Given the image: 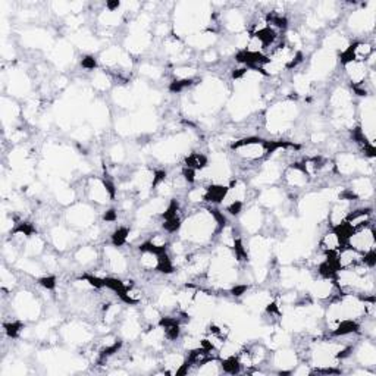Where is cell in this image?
Segmentation results:
<instances>
[{
  "mask_svg": "<svg viewBox=\"0 0 376 376\" xmlns=\"http://www.w3.org/2000/svg\"><path fill=\"white\" fill-rule=\"evenodd\" d=\"M48 247H49L48 237L34 233L25 241L24 247H22V256L40 259L43 254H45Z\"/></svg>",
  "mask_w": 376,
  "mask_h": 376,
  "instance_id": "83f0119b",
  "label": "cell"
},
{
  "mask_svg": "<svg viewBox=\"0 0 376 376\" xmlns=\"http://www.w3.org/2000/svg\"><path fill=\"white\" fill-rule=\"evenodd\" d=\"M184 41L188 49L198 50L201 53L208 49L215 48L216 43L219 41V36L213 30H201L191 36H188L187 38H184Z\"/></svg>",
  "mask_w": 376,
  "mask_h": 376,
  "instance_id": "d4e9b609",
  "label": "cell"
},
{
  "mask_svg": "<svg viewBox=\"0 0 376 376\" xmlns=\"http://www.w3.org/2000/svg\"><path fill=\"white\" fill-rule=\"evenodd\" d=\"M22 117V108L17 103V100L13 97L3 96L2 99V121L3 126L10 125V129L15 128V124Z\"/></svg>",
  "mask_w": 376,
  "mask_h": 376,
  "instance_id": "f546056e",
  "label": "cell"
},
{
  "mask_svg": "<svg viewBox=\"0 0 376 376\" xmlns=\"http://www.w3.org/2000/svg\"><path fill=\"white\" fill-rule=\"evenodd\" d=\"M365 260V254H361L356 252L354 249L349 247V245H344V247L335 253V266L338 269H352L361 263Z\"/></svg>",
  "mask_w": 376,
  "mask_h": 376,
  "instance_id": "f1b7e54d",
  "label": "cell"
},
{
  "mask_svg": "<svg viewBox=\"0 0 376 376\" xmlns=\"http://www.w3.org/2000/svg\"><path fill=\"white\" fill-rule=\"evenodd\" d=\"M71 257L77 266L93 269L102 263V250H99L96 244L82 243L81 245H77Z\"/></svg>",
  "mask_w": 376,
  "mask_h": 376,
  "instance_id": "ac0fdd59",
  "label": "cell"
},
{
  "mask_svg": "<svg viewBox=\"0 0 376 376\" xmlns=\"http://www.w3.org/2000/svg\"><path fill=\"white\" fill-rule=\"evenodd\" d=\"M138 74H140V77H143L144 80L159 82V81H161V80L165 77V69H164L162 65H159L156 61L144 59V61L138 65Z\"/></svg>",
  "mask_w": 376,
  "mask_h": 376,
  "instance_id": "1f68e13d",
  "label": "cell"
},
{
  "mask_svg": "<svg viewBox=\"0 0 376 376\" xmlns=\"http://www.w3.org/2000/svg\"><path fill=\"white\" fill-rule=\"evenodd\" d=\"M376 3H365L361 5L360 9H354L350 12L349 18H347V28L352 34L363 36L373 33L375 22H376Z\"/></svg>",
  "mask_w": 376,
  "mask_h": 376,
  "instance_id": "30bf717a",
  "label": "cell"
},
{
  "mask_svg": "<svg viewBox=\"0 0 376 376\" xmlns=\"http://www.w3.org/2000/svg\"><path fill=\"white\" fill-rule=\"evenodd\" d=\"M338 66V55L326 49H316L310 57L308 75L316 82H322L334 74Z\"/></svg>",
  "mask_w": 376,
  "mask_h": 376,
  "instance_id": "8992f818",
  "label": "cell"
},
{
  "mask_svg": "<svg viewBox=\"0 0 376 376\" xmlns=\"http://www.w3.org/2000/svg\"><path fill=\"white\" fill-rule=\"evenodd\" d=\"M306 294L316 303H329L331 300L338 297L340 290L334 280L314 277V280L308 288Z\"/></svg>",
  "mask_w": 376,
  "mask_h": 376,
  "instance_id": "9a60e30c",
  "label": "cell"
},
{
  "mask_svg": "<svg viewBox=\"0 0 376 376\" xmlns=\"http://www.w3.org/2000/svg\"><path fill=\"white\" fill-rule=\"evenodd\" d=\"M266 216L268 210H265L262 206L257 203H249L243 208L237 218L244 233H247L249 236H256L263 231Z\"/></svg>",
  "mask_w": 376,
  "mask_h": 376,
  "instance_id": "8fae6325",
  "label": "cell"
},
{
  "mask_svg": "<svg viewBox=\"0 0 376 376\" xmlns=\"http://www.w3.org/2000/svg\"><path fill=\"white\" fill-rule=\"evenodd\" d=\"M224 373V366H222V360L218 356L209 357L205 360L203 363L198 365L196 375L198 376H218Z\"/></svg>",
  "mask_w": 376,
  "mask_h": 376,
  "instance_id": "e575fe53",
  "label": "cell"
},
{
  "mask_svg": "<svg viewBox=\"0 0 376 376\" xmlns=\"http://www.w3.org/2000/svg\"><path fill=\"white\" fill-rule=\"evenodd\" d=\"M8 90L10 93V97H27L31 92V80L28 78L27 72L21 69H12V72L8 77Z\"/></svg>",
  "mask_w": 376,
  "mask_h": 376,
  "instance_id": "603a6c76",
  "label": "cell"
},
{
  "mask_svg": "<svg viewBox=\"0 0 376 376\" xmlns=\"http://www.w3.org/2000/svg\"><path fill=\"white\" fill-rule=\"evenodd\" d=\"M97 206H94L90 201H75L71 206L66 208V212L64 213L65 224L75 229L77 233H82V231L89 229L93 226L97 221Z\"/></svg>",
  "mask_w": 376,
  "mask_h": 376,
  "instance_id": "5b68a950",
  "label": "cell"
},
{
  "mask_svg": "<svg viewBox=\"0 0 376 376\" xmlns=\"http://www.w3.org/2000/svg\"><path fill=\"white\" fill-rule=\"evenodd\" d=\"M287 193L278 185H272L262 188V190H257L256 196V203L262 206L265 210H278L285 206L287 201Z\"/></svg>",
  "mask_w": 376,
  "mask_h": 376,
  "instance_id": "44dd1931",
  "label": "cell"
},
{
  "mask_svg": "<svg viewBox=\"0 0 376 376\" xmlns=\"http://www.w3.org/2000/svg\"><path fill=\"white\" fill-rule=\"evenodd\" d=\"M18 285V278L17 273L12 270V266L9 268V265H6L3 262L2 265V290L5 294H12V291L15 290Z\"/></svg>",
  "mask_w": 376,
  "mask_h": 376,
  "instance_id": "d590c367",
  "label": "cell"
},
{
  "mask_svg": "<svg viewBox=\"0 0 376 376\" xmlns=\"http://www.w3.org/2000/svg\"><path fill=\"white\" fill-rule=\"evenodd\" d=\"M10 314L24 324L37 322L43 314L40 296L30 290H21L10 297Z\"/></svg>",
  "mask_w": 376,
  "mask_h": 376,
  "instance_id": "277c9868",
  "label": "cell"
},
{
  "mask_svg": "<svg viewBox=\"0 0 376 376\" xmlns=\"http://www.w3.org/2000/svg\"><path fill=\"white\" fill-rule=\"evenodd\" d=\"M281 181L284 185L291 191H301L306 190V188L312 184L310 177L306 173L305 168L301 166L300 162H294L287 165L282 172V178Z\"/></svg>",
  "mask_w": 376,
  "mask_h": 376,
  "instance_id": "2e32d148",
  "label": "cell"
},
{
  "mask_svg": "<svg viewBox=\"0 0 376 376\" xmlns=\"http://www.w3.org/2000/svg\"><path fill=\"white\" fill-rule=\"evenodd\" d=\"M352 359L356 366L375 369L376 366V345L373 340L361 337L352 350Z\"/></svg>",
  "mask_w": 376,
  "mask_h": 376,
  "instance_id": "d6986e66",
  "label": "cell"
},
{
  "mask_svg": "<svg viewBox=\"0 0 376 376\" xmlns=\"http://www.w3.org/2000/svg\"><path fill=\"white\" fill-rule=\"evenodd\" d=\"M349 193L359 201L373 200L375 197V178L373 177H365V175H356L350 178Z\"/></svg>",
  "mask_w": 376,
  "mask_h": 376,
  "instance_id": "7402d4cb",
  "label": "cell"
},
{
  "mask_svg": "<svg viewBox=\"0 0 376 376\" xmlns=\"http://www.w3.org/2000/svg\"><path fill=\"white\" fill-rule=\"evenodd\" d=\"M75 229L69 228L66 224L52 225L48 233V241L50 247L57 253H66L72 247H75V241L80 238Z\"/></svg>",
  "mask_w": 376,
  "mask_h": 376,
  "instance_id": "7c38bea8",
  "label": "cell"
},
{
  "mask_svg": "<svg viewBox=\"0 0 376 376\" xmlns=\"http://www.w3.org/2000/svg\"><path fill=\"white\" fill-rule=\"evenodd\" d=\"M140 314L143 322L146 324V326H153L159 325L164 319V312L159 309L153 301L146 303V305L140 308Z\"/></svg>",
  "mask_w": 376,
  "mask_h": 376,
  "instance_id": "836d02e7",
  "label": "cell"
},
{
  "mask_svg": "<svg viewBox=\"0 0 376 376\" xmlns=\"http://www.w3.org/2000/svg\"><path fill=\"white\" fill-rule=\"evenodd\" d=\"M57 334H59V338L68 345L84 347L87 344H93L96 331L92 329V326L84 321L72 319L61 325V328L57 329Z\"/></svg>",
  "mask_w": 376,
  "mask_h": 376,
  "instance_id": "52a82bcc",
  "label": "cell"
},
{
  "mask_svg": "<svg viewBox=\"0 0 376 376\" xmlns=\"http://www.w3.org/2000/svg\"><path fill=\"white\" fill-rule=\"evenodd\" d=\"M154 43V37L152 31H143V30H134L129 31L128 36L124 40V49L134 56H140L147 53Z\"/></svg>",
  "mask_w": 376,
  "mask_h": 376,
  "instance_id": "e0dca14e",
  "label": "cell"
},
{
  "mask_svg": "<svg viewBox=\"0 0 376 376\" xmlns=\"http://www.w3.org/2000/svg\"><path fill=\"white\" fill-rule=\"evenodd\" d=\"M345 245L344 238L334 228H328L317 241V250L325 254H335Z\"/></svg>",
  "mask_w": 376,
  "mask_h": 376,
  "instance_id": "4316f807",
  "label": "cell"
},
{
  "mask_svg": "<svg viewBox=\"0 0 376 376\" xmlns=\"http://www.w3.org/2000/svg\"><path fill=\"white\" fill-rule=\"evenodd\" d=\"M102 265L113 277H124L131 268V259L117 244H105L102 249Z\"/></svg>",
  "mask_w": 376,
  "mask_h": 376,
  "instance_id": "9c48e42d",
  "label": "cell"
},
{
  "mask_svg": "<svg viewBox=\"0 0 376 376\" xmlns=\"http://www.w3.org/2000/svg\"><path fill=\"white\" fill-rule=\"evenodd\" d=\"M187 361V354L184 350H164L161 357L162 375H180Z\"/></svg>",
  "mask_w": 376,
  "mask_h": 376,
  "instance_id": "484cf974",
  "label": "cell"
},
{
  "mask_svg": "<svg viewBox=\"0 0 376 376\" xmlns=\"http://www.w3.org/2000/svg\"><path fill=\"white\" fill-rule=\"evenodd\" d=\"M345 245H349V247L354 249L361 254H369L375 252L376 247L375 224H369L352 231V234L345 240Z\"/></svg>",
  "mask_w": 376,
  "mask_h": 376,
  "instance_id": "4fadbf2b",
  "label": "cell"
},
{
  "mask_svg": "<svg viewBox=\"0 0 376 376\" xmlns=\"http://www.w3.org/2000/svg\"><path fill=\"white\" fill-rule=\"evenodd\" d=\"M108 156L110 159V162L113 165H122L126 159H128V152L125 149V146L122 143H115L109 147L108 150Z\"/></svg>",
  "mask_w": 376,
  "mask_h": 376,
  "instance_id": "8d00e7d4",
  "label": "cell"
},
{
  "mask_svg": "<svg viewBox=\"0 0 376 376\" xmlns=\"http://www.w3.org/2000/svg\"><path fill=\"white\" fill-rule=\"evenodd\" d=\"M221 25L231 36L249 31V13L240 8L226 9L222 12Z\"/></svg>",
  "mask_w": 376,
  "mask_h": 376,
  "instance_id": "ffe728a7",
  "label": "cell"
},
{
  "mask_svg": "<svg viewBox=\"0 0 376 376\" xmlns=\"http://www.w3.org/2000/svg\"><path fill=\"white\" fill-rule=\"evenodd\" d=\"M298 361H300V356L297 350L290 345V347H282V349L272 350L268 365H270V368L280 375L282 373L290 375L291 370L298 365Z\"/></svg>",
  "mask_w": 376,
  "mask_h": 376,
  "instance_id": "5bb4252c",
  "label": "cell"
},
{
  "mask_svg": "<svg viewBox=\"0 0 376 376\" xmlns=\"http://www.w3.org/2000/svg\"><path fill=\"white\" fill-rule=\"evenodd\" d=\"M300 105L294 97H284L272 103L265 112V128L272 136H282L290 133L300 117Z\"/></svg>",
  "mask_w": 376,
  "mask_h": 376,
  "instance_id": "7a4b0ae2",
  "label": "cell"
},
{
  "mask_svg": "<svg viewBox=\"0 0 376 376\" xmlns=\"http://www.w3.org/2000/svg\"><path fill=\"white\" fill-rule=\"evenodd\" d=\"M221 61V55L216 48L208 49L205 52L200 53V62H203L205 65H216Z\"/></svg>",
  "mask_w": 376,
  "mask_h": 376,
  "instance_id": "74e56055",
  "label": "cell"
},
{
  "mask_svg": "<svg viewBox=\"0 0 376 376\" xmlns=\"http://www.w3.org/2000/svg\"><path fill=\"white\" fill-rule=\"evenodd\" d=\"M90 82H92V87H93L94 92L105 93V92H109L112 89V85L115 81L108 71L94 69L93 74H92V78H90Z\"/></svg>",
  "mask_w": 376,
  "mask_h": 376,
  "instance_id": "d6a6232c",
  "label": "cell"
},
{
  "mask_svg": "<svg viewBox=\"0 0 376 376\" xmlns=\"http://www.w3.org/2000/svg\"><path fill=\"white\" fill-rule=\"evenodd\" d=\"M225 224V218L219 212L205 206L193 208L178 229L180 238L190 245L191 250L209 249Z\"/></svg>",
  "mask_w": 376,
  "mask_h": 376,
  "instance_id": "6da1fadb",
  "label": "cell"
},
{
  "mask_svg": "<svg viewBox=\"0 0 376 376\" xmlns=\"http://www.w3.org/2000/svg\"><path fill=\"white\" fill-rule=\"evenodd\" d=\"M82 191L87 201H90L94 206H108L115 197L113 185L109 184L105 178L100 177H87L82 182Z\"/></svg>",
  "mask_w": 376,
  "mask_h": 376,
  "instance_id": "ba28073f",
  "label": "cell"
},
{
  "mask_svg": "<svg viewBox=\"0 0 376 376\" xmlns=\"http://www.w3.org/2000/svg\"><path fill=\"white\" fill-rule=\"evenodd\" d=\"M74 45L69 41H59L57 46L52 49V61L61 68H66L71 65L72 59H74Z\"/></svg>",
  "mask_w": 376,
  "mask_h": 376,
  "instance_id": "4dcf8cb0",
  "label": "cell"
},
{
  "mask_svg": "<svg viewBox=\"0 0 376 376\" xmlns=\"http://www.w3.org/2000/svg\"><path fill=\"white\" fill-rule=\"evenodd\" d=\"M278 146V143L268 141L257 137H243L237 138L229 146L231 153L243 165H257L270 156L273 149Z\"/></svg>",
  "mask_w": 376,
  "mask_h": 376,
  "instance_id": "3957f363",
  "label": "cell"
},
{
  "mask_svg": "<svg viewBox=\"0 0 376 376\" xmlns=\"http://www.w3.org/2000/svg\"><path fill=\"white\" fill-rule=\"evenodd\" d=\"M359 154L354 152H340L334 159L337 175L341 178H353L357 175Z\"/></svg>",
  "mask_w": 376,
  "mask_h": 376,
  "instance_id": "cb8c5ba5",
  "label": "cell"
}]
</instances>
